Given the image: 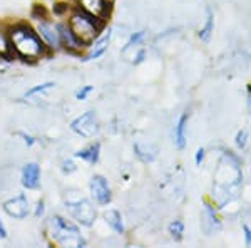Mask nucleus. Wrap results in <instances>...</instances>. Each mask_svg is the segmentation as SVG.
I'll return each instance as SVG.
<instances>
[{"label":"nucleus","instance_id":"f257e3e1","mask_svg":"<svg viewBox=\"0 0 251 248\" xmlns=\"http://www.w3.org/2000/svg\"><path fill=\"white\" fill-rule=\"evenodd\" d=\"M7 32H9L12 55L15 59L34 64L49 55L46 44L42 42L32 24L25 20H17L7 26Z\"/></svg>","mask_w":251,"mask_h":248},{"label":"nucleus","instance_id":"f03ea898","mask_svg":"<svg viewBox=\"0 0 251 248\" xmlns=\"http://www.w3.org/2000/svg\"><path fill=\"white\" fill-rule=\"evenodd\" d=\"M44 235L49 240V243L55 247L79 248L87 245V240L82 235L77 223L66 217H60V215H52L46 220Z\"/></svg>","mask_w":251,"mask_h":248},{"label":"nucleus","instance_id":"7ed1b4c3","mask_svg":"<svg viewBox=\"0 0 251 248\" xmlns=\"http://www.w3.org/2000/svg\"><path fill=\"white\" fill-rule=\"evenodd\" d=\"M66 22L69 29L72 30V34L77 37V40L84 47L91 46L99 37L100 32L104 30V27H106V22L92 17V15L86 14V12L75 9V7H72V10L69 12Z\"/></svg>","mask_w":251,"mask_h":248},{"label":"nucleus","instance_id":"20e7f679","mask_svg":"<svg viewBox=\"0 0 251 248\" xmlns=\"http://www.w3.org/2000/svg\"><path fill=\"white\" fill-rule=\"evenodd\" d=\"M69 218L75 221L79 226H92L97 220V208L96 203L91 201L89 198H75V200H66L64 203Z\"/></svg>","mask_w":251,"mask_h":248},{"label":"nucleus","instance_id":"39448f33","mask_svg":"<svg viewBox=\"0 0 251 248\" xmlns=\"http://www.w3.org/2000/svg\"><path fill=\"white\" fill-rule=\"evenodd\" d=\"M32 20H34V27H35V30H37V34L40 35L42 42L46 44L49 54L62 51V49H60L57 22H54L49 15H46V17H39V19H32Z\"/></svg>","mask_w":251,"mask_h":248},{"label":"nucleus","instance_id":"423d86ee","mask_svg":"<svg viewBox=\"0 0 251 248\" xmlns=\"http://www.w3.org/2000/svg\"><path fill=\"white\" fill-rule=\"evenodd\" d=\"M72 133H75L80 138H86V139H91L94 138L97 133H99L100 126H99V119H97L96 111H86L80 116L74 117L69 124Z\"/></svg>","mask_w":251,"mask_h":248},{"label":"nucleus","instance_id":"0eeeda50","mask_svg":"<svg viewBox=\"0 0 251 248\" xmlns=\"http://www.w3.org/2000/svg\"><path fill=\"white\" fill-rule=\"evenodd\" d=\"M2 210L5 211L7 217L14 220H25L29 215H32V205L25 193H17L5 200L2 203Z\"/></svg>","mask_w":251,"mask_h":248},{"label":"nucleus","instance_id":"6e6552de","mask_svg":"<svg viewBox=\"0 0 251 248\" xmlns=\"http://www.w3.org/2000/svg\"><path fill=\"white\" fill-rule=\"evenodd\" d=\"M89 193H91L92 201L97 206H107L112 201V190L109 185L107 178H104L102 174H94L89 180Z\"/></svg>","mask_w":251,"mask_h":248},{"label":"nucleus","instance_id":"1a4fd4ad","mask_svg":"<svg viewBox=\"0 0 251 248\" xmlns=\"http://www.w3.org/2000/svg\"><path fill=\"white\" fill-rule=\"evenodd\" d=\"M75 9L106 22L112 10V0H72Z\"/></svg>","mask_w":251,"mask_h":248},{"label":"nucleus","instance_id":"9d476101","mask_svg":"<svg viewBox=\"0 0 251 248\" xmlns=\"http://www.w3.org/2000/svg\"><path fill=\"white\" fill-rule=\"evenodd\" d=\"M57 30H59V39H60V49H62V51L69 52V54H84L86 47H84L77 40V37L72 34L66 19L57 20Z\"/></svg>","mask_w":251,"mask_h":248},{"label":"nucleus","instance_id":"9b49d317","mask_svg":"<svg viewBox=\"0 0 251 248\" xmlns=\"http://www.w3.org/2000/svg\"><path fill=\"white\" fill-rule=\"evenodd\" d=\"M111 39H112V29L111 27H107V29L104 27V30L99 34V37H97L89 47H86V51H84V60H96V59L102 57L107 52Z\"/></svg>","mask_w":251,"mask_h":248},{"label":"nucleus","instance_id":"f8f14e48","mask_svg":"<svg viewBox=\"0 0 251 248\" xmlns=\"http://www.w3.org/2000/svg\"><path fill=\"white\" fill-rule=\"evenodd\" d=\"M40 178H42V171H40L39 163L35 161L25 163L20 169V185L29 191H35L40 188Z\"/></svg>","mask_w":251,"mask_h":248},{"label":"nucleus","instance_id":"ddd939ff","mask_svg":"<svg viewBox=\"0 0 251 248\" xmlns=\"http://www.w3.org/2000/svg\"><path fill=\"white\" fill-rule=\"evenodd\" d=\"M201 228L206 235H211L213 231H218L221 228V221L218 218L214 206L209 203H204L203 211H201Z\"/></svg>","mask_w":251,"mask_h":248},{"label":"nucleus","instance_id":"4468645a","mask_svg":"<svg viewBox=\"0 0 251 248\" xmlns=\"http://www.w3.org/2000/svg\"><path fill=\"white\" fill-rule=\"evenodd\" d=\"M74 158H77V160L87 163L89 166L97 165V163H99V158H100V143H99V141L89 143L87 146L80 148L79 151H75Z\"/></svg>","mask_w":251,"mask_h":248},{"label":"nucleus","instance_id":"2eb2a0df","mask_svg":"<svg viewBox=\"0 0 251 248\" xmlns=\"http://www.w3.org/2000/svg\"><path fill=\"white\" fill-rule=\"evenodd\" d=\"M159 148L156 144L151 143H136L134 144V154L137 156V160L143 163H152L157 158Z\"/></svg>","mask_w":251,"mask_h":248},{"label":"nucleus","instance_id":"dca6fc26","mask_svg":"<svg viewBox=\"0 0 251 248\" xmlns=\"http://www.w3.org/2000/svg\"><path fill=\"white\" fill-rule=\"evenodd\" d=\"M188 119H189V114L188 112H183V114L179 116V119L176 121V126H174V144H176L177 149L186 148V129H188Z\"/></svg>","mask_w":251,"mask_h":248},{"label":"nucleus","instance_id":"f3484780","mask_svg":"<svg viewBox=\"0 0 251 248\" xmlns=\"http://www.w3.org/2000/svg\"><path fill=\"white\" fill-rule=\"evenodd\" d=\"M104 221H106L109 228H111L117 235H123L124 231H126L124 220H123V215H121V211H117V210H107L106 213H104Z\"/></svg>","mask_w":251,"mask_h":248},{"label":"nucleus","instance_id":"a211bd4d","mask_svg":"<svg viewBox=\"0 0 251 248\" xmlns=\"http://www.w3.org/2000/svg\"><path fill=\"white\" fill-rule=\"evenodd\" d=\"M213 32H214V15H213V12L208 9V15H206V22H204V26L201 27L200 32H198V37H200L201 42H209L211 40V35H213Z\"/></svg>","mask_w":251,"mask_h":248},{"label":"nucleus","instance_id":"6ab92c4d","mask_svg":"<svg viewBox=\"0 0 251 248\" xmlns=\"http://www.w3.org/2000/svg\"><path fill=\"white\" fill-rule=\"evenodd\" d=\"M0 57L9 59L14 57L10 49V40H9V32H7V26H0Z\"/></svg>","mask_w":251,"mask_h":248},{"label":"nucleus","instance_id":"aec40b11","mask_svg":"<svg viewBox=\"0 0 251 248\" xmlns=\"http://www.w3.org/2000/svg\"><path fill=\"white\" fill-rule=\"evenodd\" d=\"M168 233L174 242H181L184 237V223L183 220H173L168 225Z\"/></svg>","mask_w":251,"mask_h":248},{"label":"nucleus","instance_id":"412c9836","mask_svg":"<svg viewBox=\"0 0 251 248\" xmlns=\"http://www.w3.org/2000/svg\"><path fill=\"white\" fill-rule=\"evenodd\" d=\"M144 40H146V32L144 30L134 32V34L127 39V42H126V46L123 49V54H124V52H127V51H131V49H139L141 46H143Z\"/></svg>","mask_w":251,"mask_h":248},{"label":"nucleus","instance_id":"4be33fe9","mask_svg":"<svg viewBox=\"0 0 251 248\" xmlns=\"http://www.w3.org/2000/svg\"><path fill=\"white\" fill-rule=\"evenodd\" d=\"M55 87V83H52V81H47V83H42V84H37V86H34V87H30L29 91L24 94V97H35V96H42L44 92H47V91H50V89H54Z\"/></svg>","mask_w":251,"mask_h":248},{"label":"nucleus","instance_id":"5701e85b","mask_svg":"<svg viewBox=\"0 0 251 248\" xmlns=\"http://www.w3.org/2000/svg\"><path fill=\"white\" fill-rule=\"evenodd\" d=\"M72 7H74V5H69V3H55L54 9H52V12H54L55 17L62 19V17H67L69 12L72 10Z\"/></svg>","mask_w":251,"mask_h":248},{"label":"nucleus","instance_id":"b1692460","mask_svg":"<svg viewBox=\"0 0 251 248\" xmlns=\"http://www.w3.org/2000/svg\"><path fill=\"white\" fill-rule=\"evenodd\" d=\"M60 171L64 174H72L74 171H77V165L74 163V160H71V158H67V160H62L60 161Z\"/></svg>","mask_w":251,"mask_h":248},{"label":"nucleus","instance_id":"393cba45","mask_svg":"<svg viewBox=\"0 0 251 248\" xmlns=\"http://www.w3.org/2000/svg\"><path fill=\"white\" fill-rule=\"evenodd\" d=\"M32 215H34V218H40L42 220L44 217H46V201L44 200H39L37 203H35L34 206H32Z\"/></svg>","mask_w":251,"mask_h":248},{"label":"nucleus","instance_id":"a878e982","mask_svg":"<svg viewBox=\"0 0 251 248\" xmlns=\"http://www.w3.org/2000/svg\"><path fill=\"white\" fill-rule=\"evenodd\" d=\"M246 143H248V133H246L245 129H241V131H238L236 136H234V144H236V148L245 149Z\"/></svg>","mask_w":251,"mask_h":248},{"label":"nucleus","instance_id":"bb28decb","mask_svg":"<svg viewBox=\"0 0 251 248\" xmlns=\"http://www.w3.org/2000/svg\"><path fill=\"white\" fill-rule=\"evenodd\" d=\"M94 91V87L89 86V84H86V86H80L77 91H75V99L77 101H86L89 96H91V92Z\"/></svg>","mask_w":251,"mask_h":248},{"label":"nucleus","instance_id":"cd10ccee","mask_svg":"<svg viewBox=\"0 0 251 248\" xmlns=\"http://www.w3.org/2000/svg\"><path fill=\"white\" fill-rule=\"evenodd\" d=\"M204 158H206V149L204 148H198L196 153H194V163L196 166H201L204 163Z\"/></svg>","mask_w":251,"mask_h":248},{"label":"nucleus","instance_id":"c85d7f7f","mask_svg":"<svg viewBox=\"0 0 251 248\" xmlns=\"http://www.w3.org/2000/svg\"><path fill=\"white\" fill-rule=\"evenodd\" d=\"M19 136L22 138V141H24V143H25L27 146H29V148H30V146H34L35 143H37V139H35L34 136H30V134H27V133H19Z\"/></svg>","mask_w":251,"mask_h":248},{"label":"nucleus","instance_id":"c756f323","mask_svg":"<svg viewBox=\"0 0 251 248\" xmlns=\"http://www.w3.org/2000/svg\"><path fill=\"white\" fill-rule=\"evenodd\" d=\"M243 235H245V245L251 247V228L248 225H243Z\"/></svg>","mask_w":251,"mask_h":248},{"label":"nucleus","instance_id":"7c9ffc66","mask_svg":"<svg viewBox=\"0 0 251 248\" xmlns=\"http://www.w3.org/2000/svg\"><path fill=\"white\" fill-rule=\"evenodd\" d=\"M7 238H9V231H7L5 223H3L2 218H0V240H7Z\"/></svg>","mask_w":251,"mask_h":248},{"label":"nucleus","instance_id":"2f4dec72","mask_svg":"<svg viewBox=\"0 0 251 248\" xmlns=\"http://www.w3.org/2000/svg\"><path fill=\"white\" fill-rule=\"evenodd\" d=\"M0 72H2V67H0Z\"/></svg>","mask_w":251,"mask_h":248}]
</instances>
